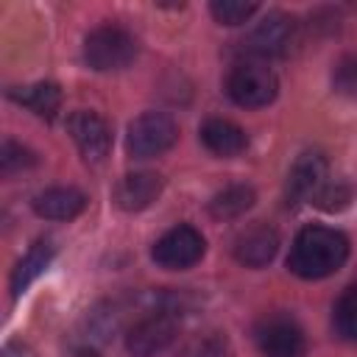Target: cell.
Instances as JSON below:
<instances>
[{
	"label": "cell",
	"instance_id": "14",
	"mask_svg": "<svg viewBox=\"0 0 357 357\" xmlns=\"http://www.w3.org/2000/svg\"><path fill=\"white\" fill-rule=\"evenodd\" d=\"M201 142L215 156H237V153L245 151L248 137L237 123L223 120V117H212L201 126Z\"/></svg>",
	"mask_w": 357,
	"mask_h": 357
},
{
	"label": "cell",
	"instance_id": "19",
	"mask_svg": "<svg viewBox=\"0 0 357 357\" xmlns=\"http://www.w3.org/2000/svg\"><path fill=\"white\" fill-rule=\"evenodd\" d=\"M33 165H36L33 151H28L25 145L11 142V139L3 142V148H0V170H3V176H14V173L28 170Z\"/></svg>",
	"mask_w": 357,
	"mask_h": 357
},
{
	"label": "cell",
	"instance_id": "8",
	"mask_svg": "<svg viewBox=\"0 0 357 357\" xmlns=\"http://www.w3.org/2000/svg\"><path fill=\"white\" fill-rule=\"evenodd\" d=\"M296 42V22L293 17L282 14V11H271L262 22H257V28L245 36L243 47L251 56H284Z\"/></svg>",
	"mask_w": 357,
	"mask_h": 357
},
{
	"label": "cell",
	"instance_id": "11",
	"mask_svg": "<svg viewBox=\"0 0 357 357\" xmlns=\"http://www.w3.org/2000/svg\"><path fill=\"white\" fill-rule=\"evenodd\" d=\"M279 251V234L268 223H254L243 229L234 240V259L245 268H262L268 265Z\"/></svg>",
	"mask_w": 357,
	"mask_h": 357
},
{
	"label": "cell",
	"instance_id": "23",
	"mask_svg": "<svg viewBox=\"0 0 357 357\" xmlns=\"http://www.w3.org/2000/svg\"><path fill=\"white\" fill-rule=\"evenodd\" d=\"M349 201H351V190L343 187V184H326V187L312 198V204L321 206V209H326V212H337V209H343Z\"/></svg>",
	"mask_w": 357,
	"mask_h": 357
},
{
	"label": "cell",
	"instance_id": "12",
	"mask_svg": "<svg viewBox=\"0 0 357 357\" xmlns=\"http://www.w3.org/2000/svg\"><path fill=\"white\" fill-rule=\"evenodd\" d=\"M159 192H162V176L151 170H139L120 178V184L114 187V204L126 212H139L148 209L159 198Z\"/></svg>",
	"mask_w": 357,
	"mask_h": 357
},
{
	"label": "cell",
	"instance_id": "10",
	"mask_svg": "<svg viewBox=\"0 0 357 357\" xmlns=\"http://www.w3.org/2000/svg\"><path fill=\"white\" fill-rule=\"evenodd\" d=\"M326 156L321 151H304L290 173H287V184H284V198L290 206L312 201L324 187H326Z\"/></svg>",
	"mask_w": 357,
	"mask_h": 357
},
{
	"label": "cell",
	"instance_id": "22",
	"mask_svg": "<svg viewBox=\"0 0 357 357\" xmlns=\"http://www.w3.org/2000/svg\"><path fill=\"white\" fill-rule=\"evenodd\" d=\"M332 86L337 95L357 98V53L337 59V64L332 70Z\"/></svg>",
	"mask_w": 357,
	"mask_h": 357
},
{
	"label": "cell",
	"instance_id": "24",
	"mask_svg": "<svg viewBox=\"0 0 357 357\" xmlns=\"http://www.w3.org/2000/svg\"><path fill=\"white\" fill-rule=\"evenodd\" d=\"M75 354H78V357H98V351H92V349H78Z\"/></svg>",
	"mask_w": 357,
	"mask_h": 357
},
{
	"label": "cell",
	"instance_id": "13",
	"mask_svg": "<svg viewBox=\"0 0 357 357\" xmlns=\"http://www.w3.org/2000/svg\"><path fill=\"white\" fill-rule=\"evenodd\" d=\"M31 206H33V212L39 218H47V220H73L75 215L84 212L86 198H84V192H78L73 187H50L45 192L33 195Z\"/></svg>",
	"mask_w": 357,
	"mask_h": 357
},
{
	"label": "cell",
	"instance_id": "21",
	"mask_svg": "<svg viewBox=\"0 0 357 357\" xmlns=\"http://www.w3.org/2000/svg\"><path fill=\"white\" fill-rule=\"evenodd\" d=\"M178 357H226V337L218 335V332L198 335V337L184 343Z\"/></svg>",
	"mask_w": 357,
	"mask_h": 357
},
{
	"label": "cell",
	"instance_id": "9",
	"mask_svg": "<svg viewBox=\"0 0 357 357\" xmlns=\"http://www.w3.org/2000/svg\"><path fill=\"white\" fill-rule=\"evenodd\" d=\"M67 131H70L81 156L89 165H98L109 156V151H112V126L100 114L86 112V109L73 112L70 120H67Z\"/></svg>",
	"mask_w": 357,
	"mask_h": 357
},
{
	"label": "cell",
	"instance_id": "16",
	"mask_svg": "<svg viewBox=\"0 0 357 357\" xmlns=\"http://www.w3.org/2000/svg\"><path fill=\"white\" fill-rule=\"evenodd\" d=\"M53 251H56V248H53L50 240H39V243L31 245V251L17 262V268H14V273H11V296H20V293L50 265Z\"/></svg>",
	"mask_w": 357,
	"mask_h": 357
},
{
	"label": "cell",
	"instance_id": "1",
	"mask_svg": "<svg viewBox=\"0 0 357 357\" xmlns=\"http://www.w3.org/2000/svg\"><path fill=\"white\" fill-rule=\"evenodd\" d=\"M346 257H349L346 234L326 226H307L296 234L290 245L287 268L301 279H324L332 276L346 262Z\"/></svg>",
	"mask_w": 357,
	"mask_h": 357
},
{
	"label": "cell",
	"instance_id": "5",
	"mask_svg": "<svg viewBox=\"0 0 357 357\" xmlns=\"http://www.w3.org/2000/svg\"><path fill=\"white\" fill-rule=\"evenodd\" d=\"M254 343L262 357H304L307 354V337L296 318L284 312H271L257 321L254 326Z\"/></svg>",
	"mask_w": 357,
	"mask_h": 357
},
{
	"label": "cell",
	"instance_id": "6",
	"mask_svg": "<svg viewBox=\"0 0 357 357\" xmlns=\"http://www.w3.org/2000/svg\"><path fill=\"white\" fill-rule=\"evenodd\" d=\"M204 248H206V243L198 229L176 226L156 240L153 259H156V265H162L167 271H184V268H192L204 257Z\"/></svg>",
	"mask_w": 357,
	"mask_h": 357
},
{
	"label": "cell",
	"instance_id": "18",
	"mask_svg": "<svg viewBox=\"0 0 357 357\" xmlns=\"http://www.w3.org/2000/svg\"><path fill=\"white\" fill-rule=\"evenodd\" d=\"M332 324L343 340H357V284H351L337 298L335 312H332Z\"/></svg>",
	"mask_w": 357,
	"mask_h": 357
},
{
	"label": "cell",
	"instance_id": "20",
	"mask_svg": "<svg viewBox=\"0 0 357 357\" xmlns=\"http://www.w3.org/2000/svg\"><path fill=\"white\" fill-rule=\"evenodd\" d=\"M257 8H259L257 3H234V0H218L209 6L212 17L220 25H243L257 14Z\"/></svg>",
	"mask_w": 357,
	"mask_h": 357
},
{
	"label": "cell",
	"instance_id": "17",
	"mask_svg": "<svg viewBox=\"0 0 357 357\" xmlns=\"http://www.w3.org/2000/svg\"><path fill=\"white\" fill-rule=\"evenodd\" d=\"M254 190L248 184H231L220 192L212 195L209 201V215L218 218V220H231V218H240L245 209L254 206Z\"/></svg>",
	"mask_w": 357,
	"mask_h": 357
},
{
	"label": "cell",
	"instance_id": "3",
	"mask_svg": "<svg viewBox=\"0 0 357 357\" xmlns=\"http://www.w3.org/2000/svg\"><path fill=\"white\" fill-rule=\"evenodd\" d=\"M137 42L134 36L120 25H100L95 28L84 42V59L92 70H123L134 61Z\"/></svg>",
	"mask_w": 357,
	"mask_h": 357
},
{
	"label": "cell",
	"instance_id": "15",
	"mask_svg": "<svg viewBox=\"0 0 357 357\" xmlns=\"http://www.w3.org/2000/svg\"><path fill=\"white\" fill-rule=\"evenodd\" d=\"M8 95H11V100H17L20 106H25V109H31L33 114L47 117V120H50V117L59 112V106H61V89H59L56 84H50V81L17 86V89H11Z\"/></svg>",
	"mask_w": 357,
	"mask_h": 357
},
{
	"label": "cell",
	"instance_id": "25",
	"mask_svg": "<svg viewBox=\"0 0 357 357\" xmlns=\"http://www.w3.org/2000/svg\"><path fill=\"white\" fill-rule=\"evenodd\" d=\"M6 357H8V354H6Z\"/></svg>",
	"mask_w": 357,
	"mask_h": 357
},
{
	"label": "cell",
	"instance_id": "7",
	"mask_svg": "<svg viewBox=\"0 0 357 357\" xmlns=\"http://www.w3.org/2000/svg\"><path fill=\"white\" fill-rule=\"evenodd\" d=\"M178 335V324L170 312H153L148 318H139L128 335H126V349L134 357H153L165 351Z\"/></svg>",
	"mask_w": 357,
	"mask_h": 357
},
{
	"label": "cell",
	"instance_id": "4",
	"mask_svg": "<svg viewBox=\"0 0 357 357\" xmlns=\"http://www.w3.org/2000/svg\"><path fill=\"white\" fill-rule=\"evenodd\" d=\"M178 139V128L170 114L165 112H145L139 114L126 134L128 156L134 159H153L165 151H170Z\"/></svg>",
	"mask_w": 357,
	"mask_h": 357
},
{
	"label": "cell",
	"instance_id": "2",
	"mask_svg": "<svg viewBox=\"0 0 357 357\" xmlns=\"http://www.w3.org/2000/svg\"><path fill=\"white\" fill-rule=\"evenodd\" d=\"M226 92L237 106L259 109L276 98L279 81H276L273 70L268 64H262L259 59H243L231 67V73L226 78Z\"/></svg>",
	"mask_w": 357,
	"mask_h": 357
}]
</instances>
